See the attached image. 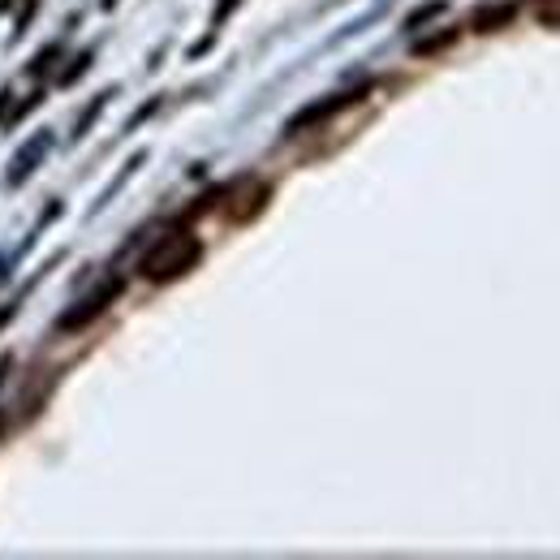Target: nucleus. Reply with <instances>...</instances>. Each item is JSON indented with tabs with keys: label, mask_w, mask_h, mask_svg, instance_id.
Masks as SVG:
<instances>
[{
	"label": "nucleus",
	"mask_w": 560,
	"mask_h": 560,
	"mask_svg": "<svg viewBox=\"0 0 560 560\" xmlns=\"http://www.w3.org/2000/svg\"><path fill=\"white\" fill-rule=\"evenodd\" d=\"M203 259V242L190 233V229H168L147 255H142V277L155 280V284H168V280L186 277L195 264Z\"/></svg>",
	"instance_id": "nucleus-1"
},
{
	"label": "nucleus",
	"mask_w": 560,
	"mask_h": 560,
	"mask_svg": "<svg viewBox=\"0 0 560 560\" xmlns=\"http://www.w3.org/2000/svg\"><path fill=\"white\" fill-rule=\"evenodd\" d=\"M268 199H272V190H268L264 182L242 177V182L229 190V215H233V220H255L259 211L268 208Z\"/></svg>",
	"instance_id": "nucleus-2"
},
{
	"label": "nucleus",
	"mask_w": 560,
	"mask_h": 560,
	"mask_svg": "<svg viewBox=\"0 0 560 560\" xmlns=\"http://www.w3.org/2000/svg\"><path fill=\"white\" fill-rule=\"evenodd\" d=\"M513 18H517V4H500V9L475 13V26H479V31H500V26H509Z\"/></svg>",
	"instance_id": "nucleus-3"
},
{
	"label": "nucleus",
	"mask_w": 560,
	"mask_h": 560,
	"mask_svg": "<svg viewBox=\"0 0 560 560\" xmlns=\"http://www.w3.org/2000/svg\"><path fill=\"white\" fill-rule=\"evenodd\" d=\"M44 147H48V139H44V135H39V139L31 142V147H26V151H22V160H13V173H9V182H22V177H26V173H31V168H35V164H31V160H35V155H39V151H44Z\"/></svg>",
	"instance_id": "nucleus-4"
},
{
	"label": "nucleus",
	"mask_w": 560,
	"mask_h": 560,
	"mask_svg": "<svg viewBox=\"0 0 560 560\" xmlns=\"http://www.w3.org/2000/svg\"><path fill=\"white\" fill-rule=\"evenodd\" d=\"M535 13H539V22H544V26L560 31V0H539V9H535Z\"/></svg>",
	"instance_id": "nucleus-5"
}]
</instances>
